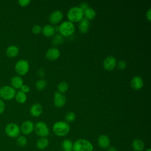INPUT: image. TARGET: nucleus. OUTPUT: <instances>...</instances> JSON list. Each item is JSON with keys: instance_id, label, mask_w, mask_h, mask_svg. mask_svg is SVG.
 Returning a JSON list of instances; mask_svg holds the SVG:
<instances>
[{"instance_id": "obj_1", "label": "nucleus", "mask_w": 151, "mask_h": 151, "mask_svg": "<svg viewBox=\"0 0 151 151\" xmlns=\"http://www.w3.org/2000/svg\"><path fill=\"white\" fill-rule=\"evenodd\" d=\"M52 131L54 133L59 137H64L68 134L70 130L69 124L65 121H57L52 125Z\"/></svg>"}, {"instance_id": "obj_2", "label": "nucleus", "mask_w": 151, "mask_h": 151, "mask_svg": "<svg viewBox=\"0 0 151 151\" xmlns=\"http://www.w3.org/2000/svg\"><path fill=\"white\" fill-rule=\"evenodd\" d=\"M93 145L88 140L78 139L73 143V151H93Z\"/></svg>"}, {"instance_id": "obj_3", "label": "nucleus", "mask_w": 151, "mask_h": 151, "mask_svg": "<svg viewBox=\"0 0 151 151\" xmlns=\"http://www.w3.org/2000/svg\"><path fill=\"white\" fill-rule=\"evenodd\" d=\"M67 16L68 21L72 22H80L84 18L83 11L78 6H74L68 10Z\"/></svg>"}, {"instance_id": "obj_4", "label": "nucleus", "mask_w": 151, "mask_h": 151, "mask_svg": "<svg viewBox=\"0 0 151 151\" xmlns=\"http://www.w3.org/2000/svg\"><path fill=\"white\" fill-rule=\"evenodd\" d=\"M58 32L64 36H70L75 31V25L73 22L67 20L62 22L58 25Z\"/></svg>"}, {"instance_id": "obj_5", "label": "nucleus", "mask_w": 151, "mask_h": 151, "mask_svg": "<svg viewBox=\"0 0 151 151\" xmlns=\"http://www.w3.org/2000/svg\"><path fill=\"white\" fill-rule=\"evenodd\" d=\"M17 91L11 86H4L0 88V97L2 100H11L15 97Z\"/></svg>"}, {"instance_id": "obj_6", "label": "nucleus", "mask_w": 151, "mask_h": 151, "mask_svg": "<svg viewBox=\"0 0 151 151\" xmlns=\"http://www.w3.org/2000/svg\"><path fill=\"white\" fill-rule=\"evenodd\" d=\"M35 134L40 137H47L50 134V129L47 124L42 121L38 122L34 124V129Z\"/></svg>"}, {"instance_id": "obj_7", "label": "nucleus", "mask_w": 151, "mask_h": 151, "mask_svg": "<svg viewBox=\"0 0 151 151\" xmlns=\"http://www.w3.org/2000/svg\"><path fill=\"white\" fill-rule=\"evenodd\" d=\"M4 130L6 136L11 138H17L21 133L19 126L15 123L7 124L5 127Z\"/></svg>"}, {"instance_id": "obj_8", "label": "nucleus", "mask_w": 151, "mask_h": 151, "mask_svg": "<svg viewBox=\"0 0 151 151\" xmlns=\"http://www.w3.org/2000/svg\"><path fill=\"white\" fill-rule=\"evenodd\" d=\"M29 69V64L28 61L24 59H21L15 63V70L18 76H24L26 74Z\"/></svg>"}, {"instance_id": "obj_9", "label": "nucleus", "mask_w": 151, "mask_h": 151, "mask_svg": "<svg viewBox=\"0 0 151 151\" xmlns=\"http://www.w3.org/2000/svg\"><path fill=\"white\" fill-rule=\"evenodd\" d=\"M117 60L113 55H109L106 57L103 62V68L107 71L113 70L116 66Z\"/></svg>"}, {"instance_id": "obj_10", "label": "nucleus", "mask_w": 151, "mask_h": 151, "mask_svg": "<svg viewBox=\"0 0 151 151\" xmlns=\"http://www.w3.org/2000/svg\"><path fill=\"white\" fill-rule=\"evenodd\" d=\"M20 127L21 132L24 135L30 134L34 129V124L31 120H25L23 122Z\"/></svg>"}, {"instance_id": "obj_11", "label": "nucleus", "mask_w": 151, "mask_h": 151, "mask_svg": "<svg viewBox=\"0 0 151 151\" xmlns=\"http://www.w3.org/2000/svg\"><path fill=\"white\" fill-rule=\"evenodd\" d=\"M53 102L54 106L56 107H63L65 104L66 97L63 94L58 91H55L54 94Z\"/></svg>"}, {"instance_id": "obj_12", "label": "nucleus", "mask_w": 151, "mask_h": 151, "mask_svg": "<svg viewBox=\"0 0 151 151\" xmlns=\"http://www.w3.org/2000/svg\"><path fill=\"white\" fill-rule=\"evenodd\" d=\"M48 18L51 24H57L60 22L63 19V13L60 9H55L50 14Z\"/></svg>"}, {"instance_id": "obj_13", "label": "nucleus", "mask_w": 151, "mask_h": 151, "mask_svg": "<svg viewBox=\"0 0 151 151\" xmlns=\"http://www.w3.org/2000/svg\"><path fill=\"white\" fill-rule=\"evenodd\" d=\"M60 55V51L57 47H50L45 52V57L51 61L57 60Z\"/></svg>"}, {"instance_id": "obj_14", "label": "nucleus", "mask_w": 151, "mask_h": 151, "mask_svg": "<svg viewBox=\"0 0 151 151\" xmlns=\"http://www.w3.org/2000/svg\"><path fill=\"white\" fill-rule=\"evenodd\" d=\"M130 86L134 90H139L143 86V80L139 76H134L130 80Z\"/></svg>"}, {"instance_id": "obj_15", "label": "nucleus", "mask_w": 151, "mask_h": 151, "mask_svg": "<svg viewBox=\"0 0 151 151\" xmlns=\"http://www.w3.org/2000/svg\"><path fill=\"white\" fill-rule=\"evenodd\" d=\"M97 145L101 149H107L110 145V140L106 134H100L97 138Z\"/></svg>"}, {"instance_id": "obj_16", "label": "nucleus", "mask_w": 151, "mask_h": 151, "mask_svg": "<svg viewBox=\"0 0 151 151\" xmlns=\"http://www.w3.org/2000/svg\"><path fill=\"white\" fill-rule=\"evenodd\" d=\"M42 106L38 103L32 104L29 108V113L33 117H39L42 114Z\"/></svg>"}, {"instance_id": "obj_17", "label": "nucleus", "mask_w": 151, "mask_h": 151, "mask_svg": "<svg viewBox=\"0 0 151 151\" xmlns=\"http://www.w3.org/2000/svg\"><path fill=\"white\" fill-rule=\"evenodd\" d=\"M23 84V79L20 76H14L11 79V86L15 90L20 89Z\"/></svg>"}, {"instance_id": "obj_18", "label": "nucleus", "mask_w": 151, "mask_h": 151, "mask_svg": "<svg viewBox=\"0 0 151 151\" xmlns=\"http://www.w3.org/2000/svg\"><path fill=\"white\" fill-rule=\"evenodd\" d=\"M41 32L44 35L47 37H52L55 34V31L54 27L51 24H46L42 27Z\"/></svg>"}, {"instance_id": "obj_19", "label": "nucleus", "mask_w": 151, "mask_h": 151, "mask_svg": "<svg viewBox=\"0 0 151 151\" xmlns=\"http://www.w3.org/2000/svg\"><path fill=\"white\" fill-rule=\"evenodd\" d=\"M90 27V21L83 18L78 24V30L81 34H86L88 31Z\"/></svg>"}, {"instance_id": "obj_20", "label": "nucleus", "mask_w": 151, "mask_h": 151, "mask_svg": "<svg viewBox=\"0 0 151 151\" xmlns=\"http://www.w3.org/2000/svg\"><path fill=\"white\" fill-rule=\"evenodd\" d=\"M19 48L15 45H11L6 49V55L9 58L15 57L19 53Z\"/></svg>"}, {"instance_id": "obj_21", "label": "nucleus", "mask_w": 151, "mask_h": 151, "mask_svg": "<svg viewBox=\"0 0 151 151\" xmlns=\"http://www.w3.org/2000/svg\"><path fill=\"white\" fill-rule=\"evenodd\" d=\"M132 148L134 151H143L145 149V143L140 139H135L132 143Z\"/></svg>"}, {"instance_id": "obj_22", "label": "nucleus", "mask_w": 151, "mask_h": 151, "mask_svg": "<svg viewBox=\"0 0 151 151\" xmlns=\"http://www.w3.org/2000/svg\"><path fill=\"white\" fill-rule=\"evenodd\" d=\"M49 140L47 137H40L36 142V147L39 150H44L49 145Z\"/></svg>"}, {"instance_id": "obj_23", "label": "nucleus", "mask_w": 151, "mask_h": 151, "mask_svg": "<svg viewBox=\"0 0 151 151\" xmlns=\"http://www.w3.org/2000/svg\"><path fill=\"white\" fill-rule=\"evenodd\" d=\"M83 14H84V18L90 21V20L93 19L95 18L96 15V12L93 8L88 7V8H87L86 10L83 11Z\"/></svg>"}, {"instance_id": "obj_24", "label": "nucleus", "mask_w": 151, "mask_h": 151, "mask_svg": "<svg viewBox=\"0 0 151 151\" xmlns=\"http://www.w3.org/2000/svg\"><path fill=\"white\" fill-rule=\"evenodd\" d=\"M16 100V101L21 104H23L24 103H25V101L27 100V96L26 94V93L22 92L21 90L18 91L15 96L14 97Z\"/></svg>"}, {"instance_id": "obj_25", "label": "nucleus", "mask_w": 151, "mask_h": 151, "mask_svg": "<svg viewBox=\"0 0 151 151\" xmlns=\"http://www.w3.org/2000/svg\"><path fill=\"white\" fill-rule=\"evenodd\" d=\"M64 42V37L60 34H56L52 36L51 43L54 45H59Z\"/></svg>"}, {"instance_id": "obj_26", "label": "nucleus", "mask_w": 151, "mask_h": 151, "mask_svg": "<svg viewBox=\"0 0 151 151\" xmlns=\"http://www.w3.org/2000/svg\"><path fill=\"white\" fill-rule=\"evenodd\" d=\"M57 91L62 94L65 93L68 89V84L64 81L60 82L57 87Z\"/></svg>"}, {"instance_id": "obj_27", "label": "nucleus", "mask_w": 151, "mask_h": 151, "mask_svg": "<svg viewBox=\"0 0 151 151\" xmlns=\"http://www.w3.org/2000/svg\"><path fill=\"white\" fill-rule=\"evenodd\" d=\"M61 147L63 150H73V142L70 139H64L61 143Z\"/></svg>"}, {"instance_id": "obj_28", "label": "nucleus", "mask_w": 151, "mask_h": 151, "mask_svg": "<svg viewBox=\"0 0 151 151\" xmlns=\"http://www.w3.org/2000/svg\"><path fill=\"white\" fill-rule=\"evenodd\" d=\"M35 86L38 90L42 91L47 86V81L45 79L42 78L38 80L35 83Z\"/></svg>"}, {"instance_id": "obj_29", "label": "nucleus", "mask_w": 151, "mask_h": 151, "mask_svg": "<svg viewBox=\"0 0 151 151\" xmlns=\"http://www.w3.org/2000/svg\"><path fill=\"white\" fill-rule=\"evenodd\" d=\"M16 143L19 147H24L27 144V139L25 136L19 135L16 138Z\"/></svg>"}, {"instance_id": "obj_30", "label": "nucleus", "mask_w": 151, "mask_h": 151, "mask_svg": "<svg viewBox=\"0 0 151 151\" xmlns=\"http://www.w3.org/2000/svg\"><path fill=\"white\" fill-rule=\"evenodd\" d=\"M65 122H74V120L76 119V114L71 111H68L65 114Z\"/></svg>"}, {"instance_id": "obj_31", "label": "nucleus", "mask_w": 151, "mask_h": 151, "mask_svg": "<svg viewBox=\"0 0 151 151\" xmlns=\"http://www.w3.org/2000/svg\"><path fill=\"white\" fill-rule=\"evenodd\" d=\"M32 32L35 34H38L41 32L42 31V27L41 25L38 24H35L32 26L31 29Z\"/></svg>"}, {"instance_id": "obj_32", "label": "nucleus", "mask_w": 151, "mask_h": 151, "mask_svg": "<svg viewBox=\"0 0 151 151\" xmlns=\"http://www.w3.org/2000/svg\"><path fill=\"white\" fill-rule=\"evenodd\" d=\"M117 68L119 69V70H124L126 67V65H127V63H126V61L125 60H120L118 61V63H117V64H116Z\"/></svg>"}, {"instance_id": "obj_33", "label": "nucleus", "mask_w": 151, "mask_h": 151, "mask_svg": "<svg viewBox=\"0 0 151 151\" xmlns=\"http://www.w3.org/2000/svg\"><path fill=\"white\" fill-rule=\"evenodd\" d=\"M18 2L21 6L24 7L29 5V4L31 3V1L30 0H19Z\"/></svg>"}, {"instance_id": "obj_34", "label": "nucleus", "mask_w": 151, "mask_h": 151, "mask_svg": "<svg viewBox=\"0 0 151 151\" xmlns=\"http://www.w3.org/2000/svg\"><path fill=\"white\" fill-rule=\"evenodd\" d=\"M78 6H79L81 10H83V11L89 7L88 3H87V2H81V3Z\"/></svg>"}, {"instance_id": "obj_35", "label": "nucleus", "mask_w": 151, "mask_h": 151, "mask_svg": "<svg viewBox=\"0 0 151 151\" xmlns=\"http://www.w3.org/2000/svg\"><path fill=\"white\" fill-rule=\"evenodd\" d=\"M20 89H21L20 90L21 91H22V92H24L25 93H28L30 91L29 87L28 85H26V84H23Z\"/></svg>"}, {"instance_id": "obj_36", "label": "nucleus", "mask_w": 151, "mask_h": 151, "mask_svg": "<svg viewBox=\"0 0 151 151\" xmlns=\"http://www.w3.org/2000/svg\"><path fill=\"white\" fill-rule=\"evenodd\" d=\"M5 109V104L4 101L0 99V114H2Z\"/></svg>"}, {"instance_id": "obj_37", "label": "nucleus", "mask_w": 151, "mask_h": 151, "mask_svg": "<svg viewBox=\"0 0 151 151\" xmlns=\"http://www.w3.org/2000/svg\"><path fill=\"white\" fill-rule=\"evenodd\" d=\"M146 17L149 21H151V8H149L148 10L146 11Z\"/></svg>"}, {"instance_id": "obj_38", "label": "nucleus", "mask_w": 151, "mask_h": 151, "mask_svg": "<svg viewBox=\"0 0 151 151\" xmlns=\"http://www.w3.org/2000/svg\"><path fill=\"white\" fill-rule=\"evenodd\" d=\"M107 151H117V149L114 146H109L107 149Z\"/></svg>"}, {"instance_id": "obj_39", "label": "nucleus", "mask_w": 151, "mask_h": 151, "mask_svg": "<svg viewBox=\"0 0 151 151\" xmlns=\"http://www.w3.org/2000/svg\"><path fill=\"white\" fill-rule=\"evenodd\" d=\"M44 74H45L44 71L43 70H42V69H41V70H40L38 71V74L39 76H41V77L44 76Z\"/></svg>"}, {"instance_id": "obj_40", "label": "nucleus", "mask_w": 151, "mask_h": 151, "mask_svg": "<svg viewBox=\"0 0 151 151\" xmlns=\"http://www.w3.org/2000/svg\"><path fill=\"white\" fill-rule=\"evenodd\" d=\"M145 151H151V149L150 148H147L146 149V150H145Z\"/></svg>"}, {"instance_id": "obj_41", "label": "nucleus", "mask_w": 151, "mask_h": 151, "mask_svg": "<svg viewBox=\"0 0 151 151\" xmlns=\"http://www.w3.org/2000/svg\"><path fill=\"white\" fill-rule=\"evenodd\" d=\"M63 151H73V150H63Z\"/></svg>"}]
</instances>
